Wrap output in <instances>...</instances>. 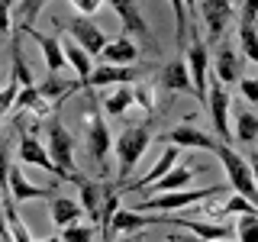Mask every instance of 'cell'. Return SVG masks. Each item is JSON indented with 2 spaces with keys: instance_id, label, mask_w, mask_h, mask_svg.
Here are the masks:
<instances>
[{
  "instance_id": "1",
  "label": "cell",
  "mask_w": 258,
  "mask_h": 242,
  "mask_svg": "<svg viewBox=\"0 0 258 242\" xmlns=\"http://www.w3.org/2000/svg\"><path fill=\"white\" fill-rule=\"evenodd\" d=\"M149 142H152V133L145 126H126L123 133H119L116 145H113V152H116V184H113V188L116 191L126 184L129 171L139 165V158H142V152L149 149Z\"/></svg>"
},
{
  "instance_id": "2",
  "label": "cell",
  "mask_w": 258,
  "mask_h": 242,
  "mask_svg": "<svg viewBox=\"0 0 258 242\" xmlns=\"http://www.w3.org/2000/svg\"><path fill=\"white\" fill-rule=\"evenodd\" d=\"M223 194V184H213V188H181V191H165V194H152L142 204H136V210H145V213H174V210L194 207L200 200H210Z\"/></svg>"
},
{
  "instance_id": "3",
  "label": "cell",
  "mask_w": 258,
  "mask_h": 242,
  "mask_svg": "<svg viewBox=\"0 0 258 242\" xmlns=\"http://www.w3.org/2000/svg\"><path fill=\"white\" fill-rule=\"evenodd\" d=\"M213 152H216V158H220V165L226 168V177H229L232 191L242 194L245 200H252V204H258V184L252 177V165H248V161L242 158L229 142H216Z\"/></svg>"
},
{
  "instance_id": "4",
  "label": "cell",
  "mask_w": 258,
  "mask_h": 242,
  "mask_svg": "<svg viewBox=\"0 0 258 242\" xmlns=\"http://www.w3.org/2000/svg\"><path fill=\"white\" fill-rule=\"evenodd\" d=\"M187 71H190V84L200 103H207V71H210V58H207V42L200 36V26L190 23L187 29Z\"/></svg>"
},
{
  "instance_id": "5",
  "label": "cell",
  "mask_w": 258,
  "mask_h": 242,
  "mask_svg": "<svg viewBox=\"0 0 258 242\" xmlns=\"http://www.w3.org/2000/svg\"><path fill=\"white\" fill-rule=\"evenodd\" d=\"M45 133H48V155H52V161L68 174V181H71V174H75V136L64 129L58 110H55V116L48 119Z\"/></svg>"
},
{
  "instance_id": "6",
  "label": "cell",
  "mask_w": 258,
  "mask_h": 242,
  "mask_svg": "<svg viewBox=\"0 0 258 242\" xmlns=\"http://www.w3.org/2000/svg\"><path fill=\"white\" fill-rule=\"evenodd\" d=\"M91 107H87V152H91V158H94V165L97 168H103V161H107L110 155V126L103 123V113L94 107V100H87Z\"/></svg>"
},
{
  "instance_id": "7",
  "label": "cell",
  "mask_w": 258,
  "mask_h": 242,
  "mask_svg": "<svg viewBox=\"0 0 258 242\" xmlns=\"http://www.w3.org/2000/svg\"><path fill=\"white\" fill-rule=\"evenodd\" d=\"M207 100H210V119H213V133H216V139L220 142H229V136H232V129H229V94H226V87H223V81L220 78H213L207 84Z\"/></svg>"
},
{
  "instance_id": "8",
  "label": "cell",
  "mask_w": 258,
  "mask_h": 242,
  "mask_svg": "<svg viewBox=\"0 0 258 242\" xmlns=\"http://www.w3.org/2000/svg\"><path fill=\"white\" fill-rule=\"evenodd\" d=\"M158 223H168L171 226V213H145V210H129V207H119L110 220V229H107V239L113 232H139L145 226H158Z\"/></svg>"
},
{
  "instance_id": "9",
  "label": "cell",
  "mask_w": 258,
  "mask_h": 242,
  "mask_svg": "<svg viewBox=\"0 0 258 242\" xmlns=\"http://www.w3.org/2000/svg\"><path fill=\"white\" fill-rule=\"evenodd\" d=\"M200 16H204V23H207V42H220L223 39V32L229 29V23H232V4L229 0H204V4L197 7Z\"/></svg>"
},
{
  "instance_id": "10",
  "label": "cell",
  "mask_w": 258,
  "mask_h": 242,
  "mask_svg": "<svg viewBox=\"0 0 258 242\" xmlns=\"http://www.w3.org/2000/svg\"><path fill=\"white\" fill-rule=\"evenodd\" d=\"M64 32H68L71 42H78L87 55H100V48L107 45V36H103V29L97 26V23H91L87 16H75V20L64 26Z\"/></svg>"
},
{
  "instance_id": "11",
  "label": "cell",
  "mask_w": 258,
  "mask_h": 242,
  "mask_svg": "<svg viewBox=\"0 0 258 242\" xmlns=\"http://www.w3.org/2000/svg\"><path fill=\"white\" fill-rule=\"evenodd\" d=\"M71 184L81 191V210H84L91 220H97V213H100V204H103V197H107L110 191H116L113 184H107V181H87L81 171H75L71 174Z\"/></svg>"
},
{
  "instance_id": "12",
  "label": "cell",
  "mask_w": 258,
  "mask_h": 242,
  "mask_svg": "<svg viewBox=\"0 0 258 242\" xmlns=\"http://www.w3.org/2000/svg\"><path fill=\"white\" fill-rule=\"evenodd\" d=\"M20 158H23V165H36V168H42V171H48L52 177H58V181H68V174L52 161L48 149H42V142H39L36 136H23L20 139Z\"/></svg>"
},
{
  "instance_id": "13",
  "label": "cell",
  "mask_w": 258,
  "mask_h": 242,
  "mask_svg": "<svg viewBox=\"0 0 258 242\" xmlns=\"http://www.w3.org/2000/svg\"><path fill=\"white\" fill-rule=\"evenodd\" d=\"M139 75H142V71L136 68V65H107V62H103L100 68L91 71V78H87V91H97V87H107V84H133Z\"/></svg>"
},
{
  "instance_id": "14",
  "label": "cell",
  "mask_w": 258,
  "mask_h": 242,
  "mask_svg": "<svg viewBox=\"0 0 258 242\" xmlns=\"http://www.w3.org/2000/svg\"><path fill=\"white\" fill-rule=\"evenodd\" d=\"M7 188H10V197L13 204H23V200H52V191L55 188H39V184H32L26 174H23V168L10 165V174H7Z\"/></svg>"
},
{
  "instance_id": "15",
  "label": "cell",
  "mask_w": 258,
  "mask_h": 242,
  "mask_svg": "<svg viewBox=\"0 0 258 242\" xmlns=\"http://www.w3.org/2000/svg\"><path fill=\"white\" fill-rule=\"evenodd\" d=\"M161 139L171 142V145H181V149H207V152H213V145L220 142V139H213L207 129H197V126H190V123L168 129Z\"/></svg>"
},
{
  "instance_id": "16",
  "label": "cell",
  "mask_w": 258,
  "mask_h": 242,
  "mask_svg": "<svg viewBox=\"0 0 258 242\" xmlns=\"http://www.w3.org/2000/svg\"><path fill=\"white\" fill-rule=\"evenodd\" d=\"M20 32H26V36L36 39V45L42 48V58H45V68H48V75H61V68H64V52H61V42H58V36H48V32H39L36 26H23Z\"/></svg>"
},
{
  "instance_id": "17",
  "label": "cell",
  "mask_w": 258,
  "mask_h": 242,
  "mask_svg": "<svg viewBox=\"0 0 258 242\" xmlns=\"http://www.w3.org/2000/svg\"><path fill=\"white\" fill-rule=\"evenodd\" d=\"M107 4L113 7V10H116L119 20H123L126 36L133 32V36H139V39H149V26H145V20H142L139 0H107Z\"/></svg>"
},
{
  "instance_id": "18",
  "label": "cell",
  "mask_w": 258,
  "mask_h": 242,
  "mask_svg": "<svg viewBox=\"0 0 258 242\" xmlns=\"http://www.w3.org/2000/svg\"><path fill=\"white\" fill-rule=\"evenodd\" d=\"M100 58L107 65H136L139 62V45L133 42L129 36H119V39H107V45L100 48Z\"/></svg>"
},
{
  "instance_id": "19",
  "label": "cell",
  "mask_w": 258,
  "mask_h": 242,
  "mask_svg": "<svg viewBox=\"0 0 258 242\" xmlns=\"http://www.w3.org/2000/svg\"><path fill=\"white\" fill-rule=\"evenodd\" d=\"M61 52H64V65H71V71H75V84L87 87V78H91V71H94L91 55H87L78 42H64Z\"/></svg>"
},
{
  "instance_id": "20",
  "label": "cell",
  "mask_w": 258,
  "mask_h": 242,
  "mask_svg": "<svg viewBox=\"0 0 258 242\" xmlns=\"http://www.w3.org/2000/svg\"><path fill=\"white\" fill-rule=\"evenodd\" d=\"M161 87H165V91H171V94H187V91H194L187 62H181V58L168 62L165 71H161Z\"/></svg>"
},
{
  "instance_id": "21",
  "label": "cell",
  "mask_w": 258,
  "mask_h": 242,
  "mask_svg": "<svg viewBox=\"0 0 258 242\" xmlns=\"http://www.w3.org/2000/svg\"><path fill=\"white\" fill-rule=\"evenodd\" d=\"M194 168L190 165H171L165 174L158 177V181H152L149 188H155V194H165V191H181V188H187V184L194 181Z\"/></svg>"
},
{
  "instance_id": "22",
  "label": "cell",
  "mask_w": 258,
  "mask_h": 242,
  "mask_svg": "<svg viewBox=\"0 0 258 242\" xmlns=\"http://www.w3.org/2000/svg\"><path fill=\"white\" fill-rule=\"evenodd\" d=\"M48 216H52L55 226H68V223H78L81 216H84V210H81V204L71 200V197H52V210H48Z\"/></svg>"
},
{
  "instance_id": "23",
  "label": "cell",
  "mask_w": 258,
  "mask_h": 242,
  "mask_svg": "<svg viewBox=\"0 0 258 242\" xmlns=\"http://www.w3.org/2000/svg\"><path fill=\"white\" fill-rule=\"evenodd\" d=\"M36 91H39V97H42V100L61 103L71 91H78V84H75V81H64V78H58V75H48L42 84H36Z\"/></svg>"
},
{
  "instance_id": "24",
  "label": "cell",
  "mask_w": 258,
  "mask_h": 242,
  "mask_svg": "<svg viewBox=\"0 0 258 242\" xmlns=\"http://www.w3.org/2000/svg\"><path fill=\"white\" fill-rule=\"evenodd\" d=\"M216 78H220L223 84H232V81H239V55L232 52L229 42H223L220 52H216Z\"/></svg>"
},
{
  "instance_id": "25",
  "label": "cell",
  "mask_w": 258,
  "mask_h": 242,
  "mask_svg": "<svg viewBox=\"0 0 258 242\" xmlns=\"http://www.w3.org/2000/svg\"><path fill=\"white\" fill-rule=\"evenodd\" d=\"M177 155H181V152H177V145H171V149H165V152H161V158H158V165H152V168H149V174H145L142 181H136V184H123V188H129V191H142V188H149L152 181H158V177H161V174L168 171V168L174 165V161H177ZM123 188H119V191H123Z\"/></svg>"
},
{
  "instance_id": "26",
  "label": "cell",
  "mask_w": 258,
  "mask_h": 242,
  "mask_svg": "<svg viewBox=\"0 0 258 242\" xmlns=\"http://www.w3.org/2000/svg\"><path fill=\"white\" fill-rule=\"evenodd\" d=\"M129 107H133V84H116V91L103 100V110H107L110 116H119V113H126Z\"/></svg>"
},
{
  "instance_id": "27",
  "label": "cell",
  "mask_w": 258,
  "mask_h": 242,
  "mask_svg": "<svg viewBox=\"0 0 258 242\" xmlns=\"http://www.w3.org/2000/svg\"><path fill=\"white\" fill-rule=\"evenodd\" d=\"M171 4V10H174V42H177V52H184L187 48V29H190V16H187V7H184V0H168Z\"/></svg>"
},
{
  "instance_id": "28",
  "label": "cell",
  "mask_w": 258,
  "mask_h": 242,
  "mask_svg": "<svg viewBox=\"0 0 258 242\" xmlns=\"http://www.w3.org/2000/svg\"><path fill=\"white\" fill-rule=\"evenodd\" d=\"M239 48L248 62L258 65V23H239Z\"/></svg>"
},
{
  "instance_id": "29",
  "label": "cell",
  "mask_w": 258,
  "mask_h": 242,
  "mask_svg": "<svg viewBox=\"0 0 258 242\" xmlns=\"http://www.w3.org/2000/svg\"><path fill=\"white\" fill-rule=\"evenodd\" d=\"M236 136H239V142H248V145L258 139V113L252 110L236 113Z\"/></svg>"
},
{
  "instance_id": "30",
  "label": "cell",
  "mask_w": 258,
  "mask_h": 242,
  "mask_svg": "<svg viewBox=\"0 0 258 242\" xmlns=\"http://www.w3.org/2000/svg\"><path fill=\"white\" fill-rule=\"evenodd\" d=\"M232 236L239 242H258V213H236V229Z\"/></svg>"
},
{
  "instance_id": "31",
  "label": "cell",
  "mask_w": 258,
  "mask_h": 242,
  "mask_svg": "<svg viewBox=\"0 0 258 242\" xmlns=\"http://www.w3.org/2000/svg\"><path fill=\"white\" fill-rule=\"evenodd\" d=\"M97 236V226H84V223H68L61 226V242H94Z\"/></svg>"
},
{
  "instance_id": "32",
  "label": "cell",
  "mask_w": 258,
  "mask_h": 242,
  "mask_svg": "<svg viewBox=\"0 0 258 242\" xmlns=\"http://www.w3.org/2000/svg\"><path fill=\"white\" fill-rule=\"evenodd\" d=\"M48 0H20V29L23 26H36L39 13H42V7Z\"/></svg>"
},
{
  "instance_id": "33",
  "label": "cell",
  "mask_w": 258,
  "mask_h": 242,
  "mask_svg": "<svg viewBox=\"0 0 258 242\" xmlns=\"http://www.w3.org/2000/svg\"><path fill=\"white\" fill-rule=\"evenodd\" d=\"M13 107H20V110H42V97H39L36 84L20 87V94H16V103H13Z\"/></svg>"
},
{
  "instance_id": "34",
  "label": "cell",
  "mask_w": 258,
  "mask_h": 242,
  "mask_svg": "<svg viewBox=\"0 0 258 242\" xmlns=\"http://www.w3.org/2000/svg\"><path fill=\"white\" fill-rule=\"evenodd\" d=\"M7 174H10V149H7V139L0 136V197H10Z\"/></svg>"
},
{
  "instance_id": "35",
  "label": "cell",
  "mask_w": 258,
  "mask_h": 242,
  "mask_svg": "<svg viewBox=\"0 0 258 242\" xmlns=\"http://www.w3.org/2000/svg\"><path fill=\"white\" fill-rule=\"evenodd\" d=\"M133 103H139L145 113H152V110H155V94H152V87L149 84L133 87Z\"/></svg>"
},
{
  "instance_id": "36",
  "label": "cell",
  "mask_w": 258,
  "mask_h": 242,
  "mask_svg": "<svg viewBox=\"0 0 258 242\" xmlns=\"http://www.w3.org/2000/svg\"><path fill=\"white\" fill-rule=\"evenodd\" d=\"M16 94H20V84H16V81L10 78V81H7V87L0 91V116L13 110V103H16Z\"/></svg>"
},
{
  "instance_id": "37",
  "label": "cell",
  "mask_w": 258,
  "mask_h": 242,
  "mask_svg": "<svg viewBox=\"0 0 258 242\" xmlns=\"http://www.w3.org/2000/svg\"><path fill=\"white\" fill-rule=\"evenodd\" d=\"M13 4H16V0H0V42H4V39L10 36V29H13V23H10Z\"/></svg>"
},
{
  "instance_id": "38",
  "label": "cell",
  "mask_w": 258,
  "mask_h": 242,
  "mask_svg": "<svg viewBox=\"0 0 258 242\" xmlns=\"http://www.w3.org/2000/svg\"><path fill=\"white\" fill-rule=\"evenodd\" d=\"M68 4H71V10L78 16H91V13H97L103 7V0H68Z\"/></svg>"
},
{
  "instance_id": "39",
  "label": "cell",
  "mask_w": 258,
  "mask_h": 242,
  "mask_svg": "<svg viewBox=\"0 0 258 242\" xmlns=\"http://www.w3.org/2000/svg\"><path fill=\"white\" fill-rule=\"evenodd\" d=\"M239 94L248 103H258V78H239Z\"/></svg>"
},
{
  "instance_id": "40",
  "label": "cell",
  "mask_w": 258,
  "mask_h": 242,
  "mask_svg": "<svg viewBox=\"0 0 258 242\" xmlns=\"http://www.w3.org/2000/svg\"><path fill=\"white\" fill-rule=\"evenodd\" d=\"M239 20H242V23H258V0H242Z\"/></svg>"
},
{
  "instance_id": "41",
  "label": "cell",
  "mask_w": 258,
  "mask_h": 242,
  "mask_svg": "<svg viewBox=\"0 0 258 242\" xmlns=\"http://www.w3.org/2000/svg\"><path fill=\"white\" fill-rule=\"evenodd\" d=\"M0 236H4V242H10V232H7V216H4V200H0Z\"/></svg>"
},
{
  "instance_id": "42",
  "label": "cell",
  "mask_w": 258,
  "mask_h": 242,
  "mask_svg": "<svg viewBox=\"0 0 258 242\" xmlns=\"http://www.w3.org/2000/svg\"><path fill=\"white\" fill-rule=\"evenodd\" d=\"M252 177H255V184H258V155L252 158Z\"/></svg>"
},
{
  "instance_id": "43",
  "label": "cell",
  "mask_w": 258,
  "mask_h": 242,
  "mask_svg": "<svg viewBox=\"0 0 258 242\" xmlns=\"http://www.w3.org/2000/svg\"><path fill=\"white\" fill-rule=\"evenodd\" d=\"M29 242H61L58 236H48V239H29Z\"/></svg>"
},
{
  "instance_id": "44",
  "label": "cell",
  "mask_w": 258,
  "mask_h": 242,
  "mask_svg": "<svg viewBox=\"0 0 258 242\" xmlns=\"http://www.w3.org/2000/svg\"><path fill=\"white\" fill-rule=\"evenodd\" d=\"M239 4H242V0H239Z\"/></svg>"
}]
</instances>
